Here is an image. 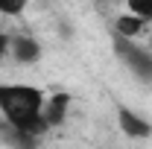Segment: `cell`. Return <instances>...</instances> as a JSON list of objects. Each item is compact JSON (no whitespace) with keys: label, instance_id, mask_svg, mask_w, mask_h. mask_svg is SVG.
Here are the masks:
<instances>
[{"label":"cell","instance_id":"cell-4","mask_svg":"<svg viewBox=\"0 0 152 149\" xmlns=\"http://www.w3.org/2000/svg\"><path fill=\"white\" fill-rule=\"evenodd\" d=\"M117 120H120L123 134H129V137H134V140L149 137V134H152V123H149V120H143V117H137L132 108H123V105H120V108H117Z\"/></svg>","mask_w":152,"mask_h":149},{"label":"cell","instance_id":"cell-6","mask_svg":"<svg viewBox=\"0 0 152 149\" xmlns=\"http://www.w3.org/2000/svg\"><path fill=\"white\" fill-rule=\"evenodd\" d=\"M114 29H117V35H123V38H134V35H140L146 29V20L129 12V15H120L114 20Z\"/></svg>","mask_w":152,"mask_h":149},{"label":"cell","instance_id":"cell-7","mask_svg":"<svg viewBox=\"0 0 152 149\" xmlns=\"http://www.w3.org/2000/svg\"><path fill=\"white\" fill-rule=\"evenodd\" d=\"M126 6H129L132 15H137L143 20H152V0H126Z\"/></svg>","mask_w":152,"mask_h":149},{"label":"cell","instance_id":"cell-1","mask_svg":"<svg viewBox=\"0 0 152 149\" xmlns=\"http://www.w3.org/2000/svg\"><path fill=\"white\" fill-rule=\"evenodd\" d=\"M0 114L9 129L23 140L47 131L44 123V93L35 85H0Z\"/></svg>","mask_w":152,"mask_h":149},{"label":"cell","instance_id":"cell-9","mask_svg":"<svg viewBox=\"0 0 152 149\" xmlns=\"http://www.w3.org/2000/svg\"><path fill=\"white\" fill-rule=\"evenodd\" d=\"M9 38L12 35H6V32H0V61L9 56Z\"/></svg>","mask_w":152,"mask_h":149},{"label":"cell","instance_id":"cell-3","mask_svg":"<svg viewBox=\"0 0 152 149\" xmlns=\"http://www.w3.org/2000/svg\"><path fill=\"white\" fill-rule=\"evenodd\" d=\"M9 56L18 64H35L41 58V44L32 35H12L9 38Z\"/></svg>","mask_w":152,"mask_h":149},{"label":"cell","instance_id":"cell-5","mask_svg":"<svg viewBox=\"0 0 152 149\" xmlns=\"http://www.w3.org/2000/svg\"><path fill=\"white\" fill-rule=\"evenodd\" d=\"M67 108H70V93H64V91H58L50 99H44V123H47V129L61 126L64 117H67Z\"/></svg>","mask_w":152,"mask_h":149},{"label":"cell","instance_id":"cell-2","mask_svg":"<svg viewBox=\"0 0 152 149\" xmlns=\"http://www.w3.org/2000/svg\"><path fill=\"white\" fill-rule=\"evenodd\" d=\"M114 53L123 58V64H126L137 79L152 82V53H146L143 47L134 44L132 38H123V35L114 38Z\"/></svg>","mask_w":152,"mask_h":149},{"label":"cell","instance_id":"cell-8","mask_svg":"<svg viewBox=\"0 0 152 149\" xmlns=\"http://www.w3.org/2000/svg\"><path fill=\"white\" fill-rule=\"evenodd\" d=\"M29 0H0V15H20Z\"/></svg>","mask_w":152,"mask_h":149}]
</instances>
